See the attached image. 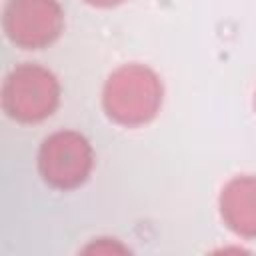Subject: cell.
Wrapping results in <instances>:
<instances>
[{
	"mask_svg": "<svg viewBox=\"0 0 256 256\" xmlns=\"http://www.w3.org/2000/svg\"><path fill=\"white\" fill-rule=\"evenodd\" d=\"M162 94V82L154 70L144 64H124L108 76L102 104L114 122L122 126H140L158 114Z\"/></svg>",
	"mask_w": 256,
	"mask_h": 256,
	"instance_id": "6da1fadb",
	"label": "cell"
},
{
	"mask_svg": "<svg viewBox=\"0 0 256 256\" xmlns=\"http://www.w3.org/2000/svg\"><path fill=\"white\" fill-rule=\"evenodd\" d=\"M60 84L56 76L38 64H20L4 80L2 108L18 122H40L56 110Z\"/></svg>",
	"mask_w": 256,
	"mask_h": 256,
	"instance_id": "7a4b0ae2",
	"label": "cell"
},
{
	"mask_svg": "<svg viewBox=\"0 0 256 256\" xmlns=\"http://www.w3.org/2000/svg\"><path fill=\"white\" fill-rule=\"evenodd\" d=\"M92 166V146L74 130H58L50 134L38 152V170L44 182L58 190H72L86 182Z\"/></svg>",
	"mask_w": 256,
	"mask_h": 256,
	"instance_id": "3957f363",
	"label": "cell"
},
{
	"mask_svg": "<svg viewBox=\"0 0 256 256\" xmlns=\"http://www.w3.org/2000/svg\"><path fill=\"white\" fill-rule=\"evenodd\" d=\"M2 24L12 44L38 50L60 36L64 12L56 0H8Z\"/></svg>",
	"mask_w": 256,
	"mask_h": 256,
	"instance_id": "277c9868",
	"label": "cell"
},
{
	"mask_svg": "<svg viewBox=\"0 0 256 256\" xmlns=\"http://www.w3.org/2000/svg\"><path fill=\"white\" fill-rule=\"evenodd\" d=\"M220 214L232 232L256 238V176H238L224 186Z\"/></svg>",
	"mask_w": 256,
	"mask_h": 256,
	"instance_id": "5b68a950",
	"label": "cell"
},
{
	"mask_svg": "<svg viewBox=\"0 0 256 256\" xmlns=\"http://www.w3.org/2000/svg\"><path fill=\"white\" fill-rule=\"evenodd\" d=\"M84 2H88V4H92V6H98V8H110V6L122 4L124 0H84Z\"/></svg>",
	"mask_w": 256,
	"mask_h": 256,
	"instance_id": "8992f818",
	"label": "cell"
}]
</instances>
